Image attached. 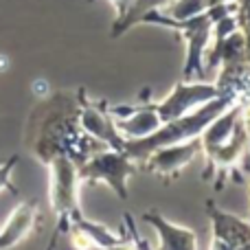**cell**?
<instances>
[{
  "label": "cell",
  "instance_id": "cell-1",
  "mask_svg": "<svg viewBox=\"0 0 250 250\" xmlns=\"http://www.w3.org/2000/svg\"><path fill=\"white\" fill-rule=\"evenodd\" d=\"M207 211L211 217L213 239L211 250H250V222L237 215L222 211L213 200L207 202Z\"/></svg>",
  "mask_w": 250,
  "mask_h": 250
},
{
  "label": "cell",
  "instance_id": "cell-2",
  "mask_svg": "<svg viewBox=\"0 0 250 250\" xmlns=\"http://www.w3.org/2000/svg\"><path fill=\"white\" fill-rule=\"evenodd\" d=\"M79 173L66 156H53L51 160V204L64 217L79 211L77 204Z\"/></svg>",
  "mask_w": 250,
  "mask_h": 250
},
{
  "label": "cell",
  "instance_id": "cell-3",
  "mask_svg": "<svg viewBox=\"0 0 250 250\" xmlns=\"http://www.w3.org/2000/svg\"><path fill=\"white\" fill-rule=\"evenodd\" d=\"M134 171V165L129 163L127 154H99L86 163L79 171L82 180H104L117 191L119 198H127V189H125V180L129 173Z\"/></svg>",
  "mask_w": 250,
  "mask_h": 250
},
{
  "label": "cell",
  "instance_id": "cell-4",
  "mask_svg": "<svg viewBox=\"0 0 250 250\" xmlns=\"http://www.w3.org/2000/svg\"><path fill=\"white\" fill-rule=\"evenodd\" d=\"M143 220L149 226H154V230L158 233V242H160L158 250H198L195 233L191 229L171 224V222L165 220V217L156 211L145 213Z\"/></svg>",
  "mask_w": 250,
  "mask_h": 250
},
{
  "label": "cell",
  "instance_id": "cell-5",
  "mask_svg": "<svg viewBox=\"0 0 250 250\" xmlns=\"http://www.w3.org/2000/svg\"><path fill=\"white\" fill-rule=\"evenodd\" d=\"M211 97H217V90L211 86H178L173 95L156 108V112L160 121H173L180 114H185L191 105H195L198 101H207Z\"/></svg>",
  "mask_w": 250,
  "mask_h": 250
},
{
  "label": "cell",
  "instance_id": "cell-6",
  "mask_svg": "<svg viewBox=\"0 0 250 250\" xmlns=\"http://www.w3.org/2000/svg\"><path fill=\"white\" fill-rule=\"evenodd\" d=\"M200 143L191 141V143H176V145H167L156 149V154L149 158V163H145V167L149 171H156L160 176H169V173H176L185 167L187 163L193 160V156L198 154Z\"/></svg>",
  "mask_w": 250,
  "mask_h": 250
},
{
  "label": "cell",
  "instance_id": "cell-7",
  "mask_svg": "<svg viewBox=\"0 0 250 250\" xmlns=\"http://www.w3.org/2000/svg\"><path fill=\"white\" fill-rule=\"evenodd\" d=\"M35 224V207L33 204H20L0 226V250L16 246L33 230Z\"/></svg>",
  "mask_w": 250,
  "mask_h": 250
},
{
  "label": "cell",
  "instance_id": "cell-8",
  "mask_svg": "<svg viewBox=\"0 0 250 250\" xmlns=\"http://www.w3.org/2000/svg\"><path fill=\"white\" fill-rule=\"evenodd\" d=\"M160 123L163 121H160L156 110H141V112H136L127 121H119L117 127L127 134V136H134V141H136V138H145L149 134H154L160 127Z\"/></svg>",
  "mask_w": 250,
  "mask_h": 250
},
{
  "label": "cell",
  "instance_id": "cell-9",
  "mask_svg": "<svg viewBox=\"0 0 250 250\" xmlns=\"http://www.w3.org/2000/svg\"><path fill=\"white\" fill-rule=\"evenodd\" d=\"M18 165V158H9L4 165H0V191L2 189H13L11 187V169Z\"/></svg>",
  "mask_w": 250,
  "mask_h": 250
},
{
  "label": "cell",
  "instance_id": "cell-10",
  "mask_svg": "<svg viewBox=\"0 0 250 250\" xmlns=\"http://www.w3.org/2000/svg\"><path fill=\"white\" fill-rule=\"evenodd\" d=\"M248 222H250V215H248Z\"/></svg>",
  "mask_w": 250,
  "mask_h": 250
}]
</instances>
